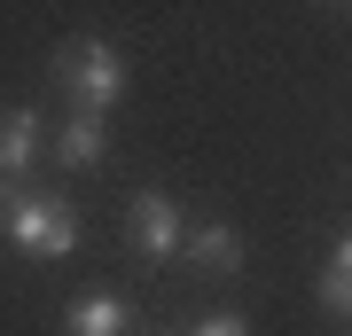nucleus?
<instances>
[{"instance_id": "1", "label": "nucleus", "mask_w": 352, "mask_h": 336, "mask_svg": "<svg viewBox=\"0 0 352 336\" xmlns=\"http://www.w3.org/2000/svg\"><path fill=\"white\" fill-rule=\"evenodd\" d=\"M47 78L63 87V110L110 117L118 102H126V55H118L110 39H94V32H71L63 47L47 55Z\"/></svg>"}, {"instance_id": "2", "label": "nucleus", "mask_w": 352, "mask_h": 336, "mask_svg": "<svg viewBox=\"0 0 352 336\" xmlns=\"http://www.w3.org/2000/svg\"><path fill=\"white\" fill-rule=\"evenodd\" d=\"M0 227H8V243L24 250V258H71V250L87 243V227H78V212L63 196H16Z\"/></svg>"}, {"instance_id": "3", "label": "nucleus", "mask_w": 352, "mask_h": 336, "mask_svg": "<svg viewBox=\"0 0 352 336\" xmlns=\"http://www.w3.org/2000/svg\"><path fill=\"white\" fill-rule=\"evenodd\" d=\"M126 227H133L141 266H180V243H188V212H180L164 188H133V196H126Z\"/></svg>"}, {"instance_id": "4", "label": "nucleus", "mask_w": 352, "mask_h": 336, "mask_svg": "<svg viewBox=\"0 0 352 336\" xmlns=\"http://www.w3.org/2000/svg\"><path fill=\"white\" fill-rule=\"evenodd\" d=\"M47 157V117L32 110V102H16V110H0V180L24 188V172Z\"/></svg>"}, {"instance_id": "5", "label": "nucleus", "mask_w": 352, "mask_h": 336, "mask_svg": "<svg viewBox=\"0 0 352 336\" xmlns=\"http://www.w3.org/2000/svg\"><path fill=\"white\" fill-rule=\"evenodd\" d=\"M180 258H188V274H204V282H235L243 274V235L227 219H196L188 243H180Z\"/></svg>"}, {"instance_id": "6", "label": "nucleus", "mask_w": 352, "mask_h": 336, "mask_svg": "<svg viewBox=\"0 0 352 336\" xmlns=\"http://www.w3.org/2000/svg\"><path fill=\"white\" fill-rule=\"evenodd\" d=\"M47 157L63 164V172H94V164L110 157V125L94 110H63V125H47Z\"/></svg>"}, {"instance_id": "7", "label": "nucleus", "mask_w": 352, "mask_h": 336, "mask_svg": "<svg viewBox=\"0 0 352 336\" xmlns=\"http://www.w3.org/2000/svg\"><path fill=\"white\" fill-rule=\"evenodd\" d=\"M63 336H133V305L110 298V289H87V298L63 305Z\"/></svg>"}, {"instance_id": "8", "label": "nucleus", "mask_w": 352, "mask_h": 336, "mask_svg": "<svg viewBox=\"0 0 352 336\" xmlns=\"http://www.w3.org/2000/svg\"><path fill=\"white\" fill-rule=\"evenodd\" d=\"M314 298H321V313H337V321H352V266H337V258H329L321 274H314Z\"/></svg>"}, {"instance_id": "9", "label": "nucleus", "mask_w": 352, "mask_h": 336, "mask_svg": "<svg viewBox=\"0 0 352 336\" xmlns=\"http://www.w3.org/2000/svg\"><path fill=\"white\" fill-rule=\"evenodd\" d=\"M173 336H251V321H243V313H204V321L173 328Z\"/></svg>"}, {"instance_id": "10", "label": "nucleus", "mask_w": 352, "mask_h": 336, "mask_svg": "<svg viewBox=\"0 0 352 336\" xmlns=\"http://www.w3.org/2000/svg\"><path fill=\"white\" fill-rule=\"evenodd\" d=\"M329 258H337V266H352V227H344V243H337V250H329Z\"/></svg>"}, {"instance_id": "11", "label": "nucleus", "mask_w": 352, "mask_h": 336, "mask_svg": "<svg viewBox=\"0 0 352 336\" xmlns=\"http://www.w3.org/2000/svg\"><path fill=\"white\" fill-rule=\"evenodd\" d=\"M8 203H16V188H8V180H0V219H8Z\"/></svg>"}, {"instance_id": "12", "label": "nucleus", "mask_w": 352, "mask_h": 336, "mask_svg": "<svg viewBox=\"0 0 352 336\" xmlns=\"http://www.w3.org/2000/svg\"><path fill=\"white\" fill-rule=\"evenodd\" d=\"M133 336H173V328H133Z\"/></svg>"}, {"instance_id": "13", "label": "nucleus", "mask_w": 352, "mask_h": 336, "mask_svg": "<svg viewBox=\"0 0 352 336\" xmlns=\"http://www.w3.org/2000/svg\"><path fill=\"white\" fill-rule=\"evenodd\" d=\"M344 328H352V321H344Z\"/></svg>"}]
</instances>
